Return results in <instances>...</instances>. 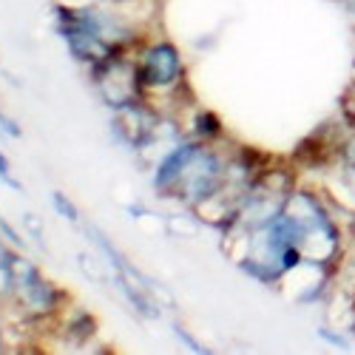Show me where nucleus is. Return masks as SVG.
Returning <instances> with one entry per match:
<instances>
[{"instance_id": "3", "label": "nucleus", "mask_w": 355, "mask_h": 355, "mask_svg": "<svg viewBox=\"0 0 355 355\" xmlns=\"http://www.w3.org/2000/svg\"><path fill=\"white\" fill-rule=\"evenodd\" d=\"M193 134H196V139H202V142H211V139L222 137L219 116H216L214 111H199V114H196V123H193Z\"/></svg>"}, {"instance_id": "6", "label": "nucleus", "mask_w": 355, "mask_h": 355, "mask_svg": "<svg viewBox=\"0 0 355 355\" xmlns=\"http://www.w3.org/2000/svg\"><path fill=\"white\" fill-rule=\"evenodd\" d=\"M0 233L6 236V242H9V248H12V250H23V245H26V242H23V236H20V233H17L6 219H0Z\"/></svg>"}, {"instance_id": "1", "label": "nucleus", "mask_w": 355, "mask_h": 355, "mask_svg": "<svg viewBox=\"0 0 355 355\" xmlns=\"http://www.w3.org/2000/svg\"><path fill=\"white\" fill-rule=\"evenodd\" d=\"M137 74H139V85L145 94L154 92V88H180L182 74H185L180 49L168 40L148 46L137 63Z\"/></svg>"}, {"instance_id": "2", "label": "nucleus", "mask_w": 355, "mask_h": 355, "mask_svg": "<svg viewBox=\"0 0 355 355\" xmlns=\"http://www.w3.org/2000/svg\"><path fill=\"white\" fill-rule=\"evenodd\" d=\"M199 145L202 142H182V145H176L171 148V151L162 157V162L157 165V173H154V188L159 193H173L176 182H180V176L185 173L188 162L193 159V154L199 151Z\"/></svg>"}, {"instance_id": "7", "label": "nucleus", "mask_w": 355, "mask_h": 355, "mask_svg": "<svg viewBox=\"0 0 355 355\" xmlns=\"http://www.w3.org/2000/svg\"><path fill=\"white\" fill-rule=\"evenodd\" d=\"M0 131H3L6 137H12V139H17V137H20V125L12 120V116H6L3 111H0Z\"/></svg>"}, {"instance_id": "4", "label": "nucleus", "mask_w": 355, "mask_h": 355, "mask_svg": "<svg viewBox=\"0 0 355 355\" xmlns=\"http://www.w3.org/2000/svg\"><path fill=\"white\" fill-rule=\"evenodd\" d=\"M51 205H54V211L60 214L66 222L80 225V211H77V205H74L63 191H54V193H51Z\"/></svg>"}, {"instance_id": "5", "label": "nucleus", "mask_w": 355, "mask_h": 355, "mask_svg": "<svg viewBox=\"0 0 355 355\" xmlns=\"http://www.w3.org/2000/svg\"><path fill=\"white\" fill-rule=\"evenodd\" d=\"M0 182L9 185L12 191H23V185L15 180V176H12V165H9V159H6V154H3V151H0Z\"/></svg>"}]
</instances>
